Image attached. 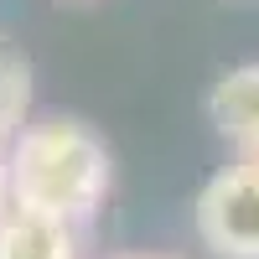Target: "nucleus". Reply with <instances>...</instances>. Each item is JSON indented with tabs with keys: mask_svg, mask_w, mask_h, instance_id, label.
<instances>
[{
	"mask_svg": "<svg viewBox=\"0 0 259 259\" xmlns=\"http://www.w3.org/2000/svg\"><path fill=\"white\" fill-rule=\"evenodd\" d=\"M109 177V145L73 114L31 119L6 145V207H26L73 228L104 207Z\"/></svg>",
	"mask_w": 259,
	"mask_h": 259,
	"instance_id": "1",
	"label": "nucleus"
},
{
	"mask_svg": "<svg viewBox=\"0 0 259 259\" xmlns=\"http://www.w3.org/2000/svg\"><path fill=\"white\" fill-rule=\"evenodd\" d=\"M197 239L218 259H259V161L239 156L212 171L192 207Z\"/></svg>",
	"mask_w": 259,
	"mask_h": 259,
	"instance_id": "2",
	"label": "nucleus"
},
{
	"mask_svg": "<svg viewBox=\"0 0 259 259\" xmlns=\"http://www.w3.org/2000/svg\"><path fill=\"white\" fill-rule=\"evenodd\" d=\"M207 119L239 156L259 161V62H239L212 83Z\"/></svg>",
	"mask_w": 259,
	"mask_h": 259,
	"instance_id": "3",
	"label": "nucleus"
},
{
	"mask_svg": "<svg viewBox=\"0 0 259 259\" xmlns=\"http://www.w3.org/2000/svg\"><path fill=\"white\" fill-rule=\"evenodd\" d=\"M0 259H78V228L26 207L0 212Z\"/></svg>",
	"mask_w": 259,
	"mask_h": 259,
	"instance_id": "4",
	"label": "nucleus"
},
{
	"mask_svg": "<svg viewBox=\"0 0 259 259\" xmlns=\"http://www.w3.org/2000/svg\"><path fill=\"white\" fill-rule=\"evenodd\" d=\"M26 104H31V68H26V57L16 47L0 41V150L26 124Z\"/></svg>",
	"mask_w": 259,
	"mask_h": 259,
	"instance_id": "5",
	"label": "nucleus"
},
{
	"mask_svg": "<svg viewBox=\"0 0 259 259\" xmlns=\"http://www.w3.org/2000/svg\"><path fill=\"white\" fill-rule=\"evenodd\" d=\"M0 212H6V150H0Z\"/></svg>",
	"mask_w": 259,
	"mask_h": 259,
	"instance_id": "6",
	"label": "nucleus"
},
{
	"mask_svg": "<svg viewBox=\"0 0 259 259\" xmlns=\"http://www.w3.org/2000/svg\"><path fill=\"white\" fill-rule=\"evenodd\" d=\"M109 259H171V254H145L140 249V254H109Z\"/></svg>",
	"mask_w": 259,
	"mask_h": 259,
	"instance_id": "7",
	"label": "nucleus"
}]
</instances>
